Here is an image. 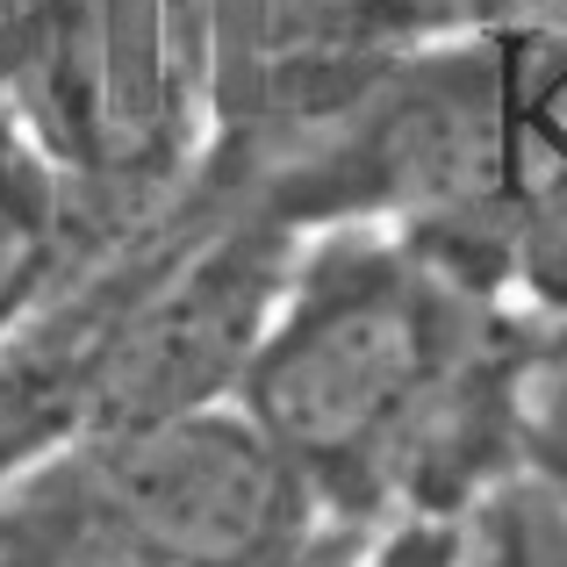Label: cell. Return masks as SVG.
Returning <instances> with one entry per match:
<instances>
[{"mask_svg": "<svg viewBox=\"0 0 567 567\" xmlns=\"http://www.w3.org/2000/svg\"><path fill=\"white\" fill-rule=\"evenodd\" d=\"M525 352L424 245L346 230L288 274L237 410L331 496L467 517L517 460Z\"/></svg>", "mask_w": 567, "mask_h": 567, "instance_id": "1", "label": "cell"}, {"mask_svg": "<svg viewBox=\"0 0 567 567\" xmlns=\"http://www.w3.org/2000/svg\"><path fill=\"white\" fill-rule=\"evenodd\" d=\"M280 288H288L280 237L245 230L230 245L202 251L101 346L94 381H86L101 424L137 431L158 424V416L208 410L223 388L237 395V381H245L251 352H259L266 323L280 309Z\"/></svg>", "mask_w": 567, "mask_h": 567, "instance_id": "2", "label": "cell"}, {"mask_svg": "<svg viewBox=\"0 0 567 567\" xmlns=\"http://www.w3.org/2000/svg\"><path fill=\"white\" fill-rule=\"evenodd\" d=\"M302 474L274 453L245 410L158 416L109 431V503L152 554L181 567H237L280 532Z\"/></svg>", "mask_w": 567, "mask_h": 567, "instance_id": "3", "label": "cell"}, {"mask_svg": "<svg viewBox=\"0 0 567 567\" xmlns=\"http://www.w3.org/2000/svg\"><path fill=\"white\" fill-rule=\"evenodd\" d=\"M517 460L567 511V331L532 346L517 367Z\"/></svg>", "mask_w": 567, "mask_h": 567, "instance_id": "4", "label": "cell"}, {"mask_svg": "<svg viewBox=\"0 0 567 567\" xmlns=\"http://www.w3.org/2000/svg\"><path fill=\"white\" fill-rule=\"evenodd\" d=\"M467 517H439V511H402L395 525L374 539V554L360 567H467Z\"/></svg>", "mask_w": 567, "mask_h": 567, "instance_id": "5", "label": "cell"}, {"mask_svg": "<svg viewBox=\"0 0 567 567\" xmlns=\"http://www.w3.org/2000/svg\"><path fill=\"white\" fill-rule=\"evenodd\" d=\"M467 567H539L532 554V532L511 503H482L467 525Z\"/></svg>", "mask_w": 567, "mask_h": 567, "instance_id": "6", "label": "cell"}]
</instances>
